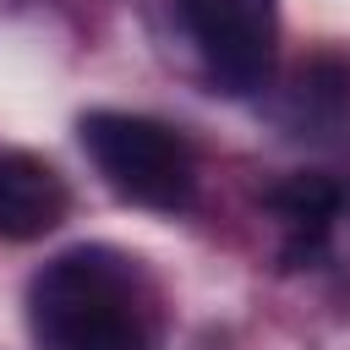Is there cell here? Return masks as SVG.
I'll use <instances>...</instances> for the list:
<instances>
[{
    "label": "cell",
    "mask_w": 350,
    "mask_h": 350,
    "mask_svg": "<svg viewBox=\"0 0 350 350\" xmlns=\"http://www.w3.org/2000/svg\"><path fill=\"white\" fill-rule=\"evenodd\" d=\"M38 350H153V312L137 268L109 246H71L27 290Z\"/></svg>",
    "instance_id": "6da1fadb"
},
{
    "label": "cell",
    "mask_w": 350,
    "mask_h": 350,
    "mask_svg": "<svg viewBox=\"0 0 350 350\" xmlns=\"http://www.w3.org/2000/svg\"><path fill=\"white\" fill-rule=\"evenodd\" d=\"M82 148L98 164V175L142 208H186L197 191V164L191 148L175 126L148 120V115H126V109H93L82 115Z\"/></svg>",
    "instance_id": "7a4b0ae2"
},
{
    "label": "cell",
    "mask_w": 350,
    "mask_h": 350,
    "mask_svg": "<svg viewBox=\"0 0 350 350\" xmlns=\"http://www.w3.org/2000/svg\"><path fill=\"white\" fill-rule=\"evenodd\" d=\"M208 77L224 93H252L273 71L279 0H175Z\"/></svg>",
    "instance_id": "3957f363"
},
{
    "label": "cell",
    "mask_w": 350,
    "mask_h": 350,
    "mask_svg": "<svg viewBox=\"0 0 350 350\" xmlns=\"http://www.w3.org/2000/svg\"><path fill=\"white\" fill-rule=\"evenodd\" d=\"M66 219L60 175L33 153H0V241L49 235Z\"/></svg>",
    "instance_id": "277c9868"
},
{
    "label": "cell",
    "mask_w": 350,
    "mask_h": 350,
    "mask_svg": "<svg viewBox=\"0 0 350 350\" xmlns=\"http://www.w3.org/2000/svg\"><path fill=\"white\" fill-rule=\"evenodd\" d=\"M268 213L290 230V246H284V257H290V268L301 262V257H312L317 246H323V235H328V224L339 219V202H345V191L328 180V175H312V170H301V175H284V180H273L268 186Z\"/></svg>",
    "instance_id": "5b68a950"
}]
</instances>
